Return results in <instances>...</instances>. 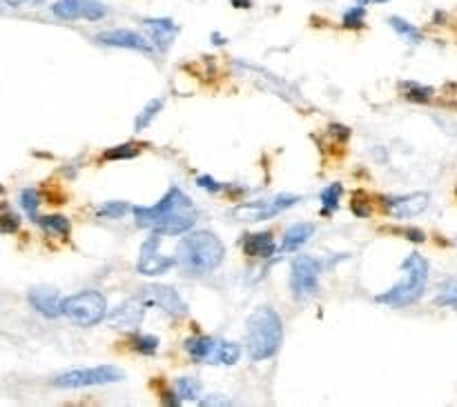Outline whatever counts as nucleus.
Returning <instances> with one entry per match:
<instances>
[{
	"label": "nucleus",
	"instance_id": "nucleus-1",
	"mask_svg": "<svg viewBox=\"0 0 457 407\" xmlns=\"http://www.w3.org/2000/svg\"><path fill=\"white\" fill-rule=\"evenodd\" d=\"M132 214L136 225L143 229H150V232L161 236H179L194 227L199 211L186 191L172 187L157 205L134 207Z\"/></svg>",
	"mask_w": 457,
	"mask_h": 407
},
{
	"label": "nucleus",
	"instance_id": "nucleus-2",
	"mask_svg": "<svg viewBox=\"0 0 457 407\" xmlns=\"http://www.w3.org/2000/svg\"><path fill=\"white\" fill-rule=\"evenodd\" d=\"M223 256H225V247L221 243V238L212 232H205V229L183 236L177 249L179 267L192 276H203L214 272L223 263Z\"/></svg>",
	"mask_w": 457,
	"mask_h": 407
},
{
	"label": "nucleus",
	"instance_id": "nucleus-3",
	"mask_svg": "<svg viewBox=\"0 0 457 407\" xmlns=\"http://www.w3.org/2000/svg\"><path fill=\"white\" fill-rule=\"evenodd\" d=\"M283 340V323L281 316L270 305L257 307L248 318L245 327V343H248V354L252 360L272 358L279 351Z\"/></svg>",
	"mask_w": 457,
	"mask_h": 407
},
{
	"label": "nucleus",
	"instance_id": "nucleus-4",
	"mask_svg": "<svg viewBox=\"0 0 457 407\" xmlns=\"http://www.w3.org/2000/svg\"><path fill=\"white\" fill-rule=\"evenodd\" d=\"M426 285H428V261L419 254H408L401 261V281L388 292L375 296V301L395 310L406 307V305H413L415 301L422 299Z\"/></svg>",
	"mask_w": 457,
	"mask_h": 407
},
{
	"label": "nucleus",
	"instance_id": "nucleus-5",
	"mask_svg": "<svg viewBox=\"0 0 457 407\" xmlns=\"http://www.w3.org/2000/svg\"><path fill=\"white\" fill-rule=\"evenodd\" d=\"M63 316L78 327H94L107 318V301L96 290H83L63 301Z\"/></svg>",
	"mask_w": 457,
	"mask_h": 407
},
{
	"label": "nucleus",
	"instance_id": "nucleus-6",
	"mask_svg": "<svg viewBox=\"0 0 457 407\" xmlns=\"http://www.w3.org/2000/svg\"><path fill=\"white\" fill-rule=\"evenodd\" d=\"M125 378L123 369L116 365H96V367H76L60 372L52 378V385L63 387V390H78V387H94L107 383H121Z\"/></svg>",
	"mask_w": 457,
	"mask_h": 407
},
{
	"label": "nucleus",
	"instance_id": "nucleus-7",
	"mask_svg": "<svg viewBox=\"0 0 457 407\" xmlns=\"http://www.w3.org/2000/svg\"><path fill=\"white\" fill-rule=\"evenodd\" d=\"M319 274H322V263L315 256L301 254L290 265V290L295 299L306 301L315 296L319 290Z\"/></svg>",
	"mask_w": 457,
	"mask_h": 407
},
{
	"label": "nucleus",
	"instance_id": "nucleus-8",
	"mask_svg": "<svg viewBox=\"0 0 457 407\" xmlns=\"http://www.w3.org/2000/svg\"><path fill=\"white\" fill-rule=\"evenodd\" d=\"M299 196H290V194H281V196H274L268 200H257V202H243V205L232 209V216L236 220H268L274 218L281 211H286L288 207L297 205Z\"/></svg>",
	"mask_w": 457,
	"mask_h": 407
},
{
	"label": "nucleus",
	"instance_id": "nucleus-9",
	"mask_svg": "<svg viewBox=\"0 0 457 407\" xmlns=\"http://www.w3.org/2000/svg\"><path fill=\"white\" fill-rule=\"evenodd\" d=\"M159 236L161 234L152 232V236L141 245V256H139V263H136V272L139 274L159 276V274L170 272L175 265H179L177 256H166L159 252Z\"/></svg>",
	"mask_w": 457,
	"mask_h": 407
},
{
	"label": "nucleus",
	"instance_id": "nucleus-10",
	"mask_svg": "<svg viewBox=\"0 0 457 407\" xmlns=\"http://www.w3.org/2000/svg\"><path fill=\"white\" fill-rule=\"evenodd\" d=\"M52 14L63 21H100L107 16V7L100 0H56L52 5Z\"/></svg>",
	"mask_w": 457,
	"mask_h": 407
},
{
	"label": "nucleus",
	"instance_id": "nucleus-11",
	"mask_svg": "<svg viewBox=\"0 0 457 407\" xmlns=\"http://www.w3.org/2000/svg\"><path fill=\"white\" fill-rule=\"evenodd\" d=\"M148 296L143 292L139 296H132L125 303H121L118 307H114L107 314V323L112 327H136L139 323L145 318V310H148Z\"/></svg>",
	"mask_w": 457,
	"mask_h": 407
},
{
	"label": "nucleus",
	"instance_id": "nucleus-12",
	"mask_svg": "<svg viewBox=\"0 0 457 407\" xmlns=\"http://www.w3.org/2000/svg\"><path fill=\"white\" fill-rule=\"evenodd\" d=\"M96 43L107 45V47H121V49H134V51H143V54H152L154 45L145 38V36L136 34L132 30H109V32H100L96 34Z\"/></svg>",
	"mask_w": 457,
	"mask_h": 407
},
{
	"label": "nucleus",
	"instance_id": "nucleus-13",
	"mask_svg": "<svg viewBox=\"0 0 457 407\" xmlns=\"http://www.w3.org/2000/svg\"><path fill=\"white\" fill-rule=\"evenodd\" d=\"M143 294L148 296L150 305H157L159 310H163L166 314L175 318H181L188 314V305L181 299L179 292H175L168 285H152V288H145Z\"/></svg>",
	"mask_w": 457,
	"mask_h": 407
},
{
	"label": "nucleus",
	"instance_id": "nucleus-14",
	"mask_svg": "<svg viewBox=\"0 0 457 407\" xmlns=\"http://www.w3.org/2000/svg\"><path fill=\"white\" fill-rule=\"evenodd\" d=\"M428 196L426 191H415L410 194V196H399V198H383V209H386V214L392 216V218H413L417 214H422V211L428 207Z\"/></svg>",
	"mask_w": 457,
	"mask_h": 407
},
{
	"label": "nucleus",
	"instance_id": "nucleus-15",
	"mask_svg": "<svg viewBox=\"0 0 457 407\" xmlns=\"http://www.w3.org/2000/svg\"><path fill=\"white\" fill-rule=\"evenodd\" d=\"M27 301L45 318H58L63 314V301L65 299H60L58 290L54 288H34L27 294Z\"/></svg>",
	"mask_w": 457,
	"mask_h": 407
},
{
	"label": "nucleus",
	"instance_id": "nucleus-16",
	"mask_svg": "<svg viewBox=\"0 0 457 407\" xmlns=\"http://www.w3.org/2000/svg\"><path fill=\"white\" fill-rule=\"evenodd\" d=\"M143 27H145V32H148L152 45L161 51H166L179 34L177 23L170 21V18H145Z\"/></svg>",
	"mask_w": 457,
	"mask_h": 407
},
{
	"label": "nucleus",
	"instance_id": "nucleus-17",
	"mask_svg": "<svg viewBox=\"0 0 457 407\" xmlns=\"http://www.w3.org/2000/svg\"><path fill=\"white\" fill-rule=\"evenodd\" d=\"M241 356V347L236 343H227L223 338H214L212 340V349L205 358V363L212 365H234Z\"/></svg>",
	"mask_w": 457,
	"mask_h": 407
},
{
	"label": "nucleus",
	"instance_id": "nucleus-18",
	"mask_svg": "<svg viewBox=\"0 0 457 407\" xmlns=\"http://www.w3.org/2000/svg\"><path fill=\"white\" fill-rule=\"evenodd\" d=\"M315 234V225L313 223H297L286 229V234H283V243H281V249L283 252H297L301 245H306L310 238Z\"/></svg>",
	"mask_w": 457,
	"mask_h": 407
},
{
	"label": "nucleus",
	"instance_id": "nucleus-19",
	"mask_svg": "<svg viewBox=\"0 0 457 407\" xmlns=\"http://www.w3.org/2000/svg\"><path fill=\"white\" fill-rule=\"evenodd\" d=\"M243 249L248 256H259V258H270L277 254V245H274V238L266 232L261 234H250L243 240Z\"/></svg>",
	"mask_w": 457,
	"mask_h": 407
},
{
	"label": "nucleus",
	"instance_id": "nucleus-20",
	"mask_svg": "<svg viewBox=\"0 0 457 407\" xmlns=\"http://www.w3.org/2000/svg\"><path fill=\"white\" fill-rule=\"evenodd\" d=\"M212 340H214V338H210V336L188 338V340H186V349H188L190 358L194 360V363H205L210 349H212Z\"/></svg>",
	"mask_w": 457,
	"mask_h": 407
},
{
	"label": "nucleus",
	"instance_id": "nucleus-21",
	"mask_svg": "<svg viewBox=\"0 0 457 407\" xmlns=\"http://www.w3.org/2000/svg\"><path fill=\"white\" fill-rule=\"evenodd\" d=\"M36 223H38L43 227V232H47L49 236H67L69 229H71L69 220L65 216H60V214L41 216L38 220H36Z\"/></svg>",
	"mask_w": 457,
	"mask_h": 407
},
{
	"label": "nucleus",
	"instance_id": "nucleus-22",
	"mask_svg": "<svg viewBox=\"0 0 457 407\" xmlns=\"http://www.w3.org/2000/svg\"><path fill=\"white\" fill-rule=\"evenodd\" d=\"M388 23H390L392 30H395V32L399 34V38L404 40V43H413V45L422 43V34H419V30H417L415 25L406 23L404 18L392 16V18H388Z\"/></svg>",
	"mask_w": 457,
	"mask_h": 407
},
{
	"label": "nucleus",
	"instance_id": "nucleus-23",
	"mask_svg": "<svg viewBox=\"0 0 457 407\" xmlns=\"http://www.w3.org/2000/svg\"><path fill=\"white\" fill-rule=\"evenodd\" d=\"M342 194H344V187H342V183H333V185H328L326 189H322V211H324V216H331L333 211L339 207V198H342Z\"/></svg>",
	"mask_w": 457,
	"mask_h": 407
},
{
	"label": "nucleus",
	"instance_id": "nucleus-24",
	"mask_svg": "<svg viewBox=\"0 0 457 407\" xmlns=\"http://www.w3.org/2000/svg\"><path fill=\"white\" fill-rule=\"evenodd\" d=\"M163 109V98H154V100H150L148 105L143 107V112L136 116V120H134V132H143L145 127H148L154 118L159 116V112Z\"/></svg>",
	"mask_w": 457,
	"mask_h": 407
},
{
	"label": "nucleus",
	"instance_id": "nucleus-25",
	"mask_svg": "<svg viewBox=\"0 0 457 407\" xmlns=\"http://www.w3.org/2000/svg\"><path fill=\"white\" fill-rule=\"evenodd\" d=\"M134 207H130V202L125 200H107L103 205L98 207V218H109V220H116V218H123L127 211H132Z\"/></svg>",
	"mask_w": 457,
	"mask_h": 407
},
{
	"label": "nucleus",
	"instance_id": "nucleus-26",
	"mask_svg": "<svg viewBox=\"0 0 457 407\" xmlns=\"http://www.w3.org/2000/svg\"><path fill=\"white\" fill-rule=\"evenodd\" d=\"M177 396L181 401H199L201 383L192 376H183L177 381Z\"/></svg>",
	"mask_w": 457,
	"mask_h": 407
},
{
	"label": "nucleus",
	"instance_id": "nucleus-27",
	"mask_svg": "<svg viewBox=\"0 0 457 407\" xmlns=\"http://www.w3.org/2000/svg\"><path fill=\"white\" fill-rule=\"evenodd\" d=\"M139 145L134 143H123V145H116L112 150H107L103 154V161H132L139 156Z\"/></svg>",
	"mask_w": 457,
	"mask_h": 407
},
{
	"label": "nucleus",
	"instance_id": "nucleus-28",
	"mask_svg": "<svg viewBox=\"0 0 457 407\" xmlns=\"http://www.w3.org/2000/svg\"><path fill=\"white\" fill-rule=\"evenodd\" d=\"M401 91H404V96L408 100H413V103H428L433 96V87L419 85V82H404V85H401Z\"/></svg>",
	"mask_w": 457,
	"mask_h": 407
},
{
	"label": "nucleus",
	"instance_id": "nucleus-29",
	"mask_svg": "<svg viewBox=\"0 0 457 407\" xmlns=\"http://www.w3.org/2000/svg\"><path fill=\"white\" fill-rule=\"evenodd\" d=\"M38 202H41V196H38V191H36V189L27 187V189L21 191V207L27 211V216H30L34 223L41 218L38 216Z\"/></svg>",
	"mask_w": 457,
	"mask_h": 407
},
{
	"label": "nucleus",
	"instance_id": "nucleus-30",
	"mask_svg": "<svg viewBox=\"0 0 457 407\" xmlns=\"http://www.w3.org/2000/svg\"><path fill=\"white\" fill-rule=\"evenodd\" d=\"M130 345L139 351V354H154L159 349V338L152 334H134L130 336Z\"/></svg>",
	"mask_w": 457,
	"mask_h": 407
},
{
	"label": "nucleus",
	"instance_id": "nucleus-31",
	"mask_svg": "<svg viewBox=\"0 0 457 407\" xmlns=\"http://www.w3.org/2000/svg\"><path fill=\"white\" fill-rule=\"evenodd\" d=\"M353 214L357 218H368L372 214V202L368 200L364 191H355L353 194V202H350Z\"/></svg>",
	"mask_w": 457,
	"mask_h": 407
},
{
	"label": "nucleus",
	"instance_id": "nucleus-32",
	"mask_svg": "<svg viewBox=\"0 0 457 407\" xmlns=\"http://www.w3.org/2000/svg\"><path fill=\"white\" fill-rule=\"evenodd\" d=\"M364 5H357L348 9V12L344 14V27H348V30H361L364 27Z\"/></svg>",
	"mask_w": 457,
	"mask_h": 407
},
{
	"label": "nucleus",
	"instance_id": "nucleus-33",
	"mask_svg": "<svg viewBox=\"0 0 457 407\" xmlns=\"http://www.w3.org/2000/svg\"><path fill=\"white\" fill-rule=\"evenodd\" d=\"M435 303L442 305V307H457V283L446 285L440 292V296L435 299Z\"/></svg>",
	"mask_w": 457,
	"mask_h": 407
},
{
	"label": "nucleus",
	"instance_id": "nucleus-34",
	"mask_svg": "<svg viewBox=\"0 0 457 407\" xmlns=\"http://www.w3.org/2000/svg\"><path fill=\"white\" fill-rule=\"evenodd\" d=\"M18 227H21V218H18L14 211L5 209L3 218H0V229H3V234H16Z\"/></svg>",
	"mask_w": 457,
	"mask_h": 407
},
{
	"label": "nucleus",
	"instance_id": "nucleus-35",
	"mask_svg": "<svg viewBox=\"0 0 457 407\" xmlns=\"http://www.w3.org/2000/svg\"><path fill=\"white\" fill-rule=\"evenodd\" d=\"M392 234H401L404 238H408V240H413V243H424L426 240V236H424V232L422 229H415V227H404V229H390Z\"/></svg>",
	"mask_w": 457,
	"mask_h": 407
},
{
	"label": "nucleus",
	"instance_id": "nucleus-36",
	"mask_svg": "<svg viewBox=\"0 0 457 407\" xmlns=\"http://www.w3.org/2000/svg\"><path fill=\"white\" fill-rule=\"evenodd\" d=\"M197 185H199V187L208 189V191H219V189L223 187L221 183H216L214 178H210V176H199V178H197Z\"/></svg>",
	"mask_w": 457,
	"mask_h": 407
},
{
	"label": "nucleus",
	"instance_id": "nucleus-37",
	"mask_svg": "<svg viewBox=\"0 0 457 407\" xmlns=\"http://www.w3.org/2000/svg\"><path fill=\"white\" fill-rule=\"evenodd\" d=\"M201 405H232V399H221V396H210V399H201Z\"/></svg>",
	"mask_w": 457,
	"mask_h": 407
},
{
	"label": "nucleus",
	"instance_id": "nucleus-38",
	"mask_svg": "<svg viewBox=\"0 0 457 407\" xmlns=\"http://www.w3.org/2000/svg\"><path fill=\"white\" fill-rule=\"evenodd\" d=\"M9 7H23V5H41L43 0H3Z\"/></svg>",
	"mask_w": 457,
	"mask_h": 407
},
{
	"label": "nucleus",
	"instance_id": "nucleus-39",
	"mask_svg": "<svg viewBox=\"0 0 457 407\" xmlns=\"http://www.w3.org/2000/svg\"><path fill=\"white\" fill-rule=\"evenodd\" d=\"M230 3L236 7V9H250V5H252V0H230Z\"/></svg>",
	"mask_w": 457,
	"mask_h": 407
},
{
	"label": "nucleus",
	"instance_id": "nucleus-40",
	"mask_svg": "<svg viewBox=\"0 0 457 407\" xmlns=\"http://www.w3.org/2000/svg\"><path fill=\"white\" fill-rule=\"evenodd\" d=\"M372 3H377V5H381V3H388V0H372Z\"/></svg>",
	"mask_w": 457,
	"mask_h": 407
},
{
	"label": "nucleus",
	"instance_id": "nucleus-41",
	"mask_svg": "<svg viewBox=\"0 0 457 407\" xmlns=\"http://www.w3.org/2000/svg\"><path fill=\"white\" fill-rule=\"evenodd\" d=\"M366 3H368V0H357V5H366Z\"/></svg>",
	"mask_w": 457,
	"mask_h": 407
}]
</instances>
